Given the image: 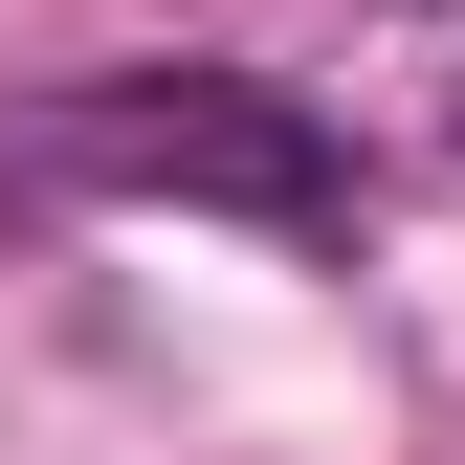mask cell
<instances>
[{
	"mask_svg": "<svg viewBox=\"0 0 465 465\" xmlns=\"http://www.w3.org/2000/svg\"><path fill=\"white\" fill-rule=\"evenodd\" d=\"M0 178L23 200H222L266 222V244H355V111L266 89V67H111V89H45L23 134H0Z\"/></svg>",
	"mask_w": 465,
	"mask_h": 465,
	"instance_id": "obj_1",
	"label": "cell"
}]
</instances>
